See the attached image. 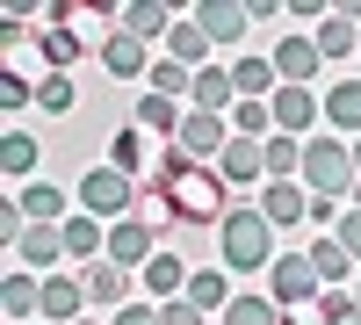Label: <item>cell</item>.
<instances>
[{
    "mask_svg": "<svg viewBox=\"0 0 361 325\" xmlns=\"http://www.w3.org/2000/svg\"><path fill=\"white\" fill-rule=\"evenodd\" d=\"M217 253L231 275H267L275 268V224L260 217V202H238V210L217 224Z\"/></svg>",
    "mask_w": 361,
    "mask_h": 325,
    "instance_id": "1",
    "label": "cell"
},
{
    "mask_svg": "<svg viewBox=\"0 0 361 325\" xmlns=\"http://www.w3.org/2000/svg\"><path fill=\"white\" fill-rule=\"evenodd\" d=\"M311 195H354V181H361V166H354V145H340L333 130H318V137H304V173H296Z\"/></svg>",
    "mask_w": 361,
    "mask_h": 325,
    "instance_id": "2",
    "label": "cell"
},
{
    "mask_svg": "<svg viewBox=\"0 0 361 325\" xmlns=\"http://www.w3.org/2000/svg\"><path fill=\"white\" fill-rule=\"evenodd\" d=\"M80 210H87V217H109V224H123V217L145 210V188L130 181L123 166H109V159H102V166H87V173H80Z\"/></svg>",
    "mask_w": 361,
    "mask_h": 325,
    "instance_id": "3",
    "label": "cell"
},
{
    "mask_svg": "<svg viewBox=\"0 0 361 325\" xmlns=\"http://www.w3.org/2000/svg\"><path fill=\"white\" fill-rule=\"evenodd\" d=\"M267 297H275L282 311H304L325 297V282L311 268V253H275V268H267Z\"/></svg>",
    "mask_w": 361,
    "mask_h": 325,
    "instance_id": "4",
    "label": "cell"
},
{
    "mask_svg": "<svg viewBox=\"0 0 361 325\" xmlns=\"http://www.w3.org/2000/svg\"><path fill=\"white\" fill-rule=\"evenodd\" d=\"M224 145H231V123H224V116L188 109V123H180V137H173V152L188 159V166H217V159H224Z\"/></svg>",
    "mask_w": 361,
    "mask_h": 325,
    "instance_id": "5",
    "label": "cell"
},
{
    "mask_svg": "<svg viewBox=\"0 0 361 325\" xmlns=\"http://www.w3.org/2000/svg\"><path fill=\"white\" fill-rule=\"evenodd\" d=\"M275 130L282 137H318L311 123H325V94H311V87H275Z\"/></svg>",
    "mask_w": 361,
    "mask_h": 325,
    "instance_id": "6",
    "label": "cell"
},
{
    "mask_svg": "<svg viewBox=\"0 0 361 325\" xmlns=\"http://www.w3.org/2000/svg\"><path fill=\"white\" fill-rule=\"evenodd\" d=\"M152 253H159V231L145 224V217H123V224H109V253H102V260H116V268H145Z\"/></svg>",
    "mask_w": 361,
    "mask_h": 325,
    "instance_id": "7",
    "label": "cell"
},
{
    "mask_svg": "<svg viewBox=\"0 0 361 325\" xmlns=\"http://www.w3.org/2000/svg\"><path fill=\"white\" fill-rule=\"evenodd\" d=\"M275 73H282V87H311V80L325 73V51L304 37V29H296V37L275 44Z\"/></svg>",
    "mask_w": 361,
    "mask_h": 325,
    "instance_id": "8",
    "label": "cell"
},
{
    "mask_svg": "<svg viewBox=\"0 0 361 325\" xmlns=\"http://www.w3.org/2000/svg\"><path fill=\"white\" fill-rule=\"evenodd\" d=\"M80 289H87V304L94 311H123V297H130V268H116V260H87V275H80Z\"/></svg>",
    "mask_w": 361,
    "mask_h": 325,
    "instance_id": "9",
    "label": "cell"
},
{
    "mask_svg": "<svg viewBox=\"0 0 361 325\" xmlns=\"http://www.w3.org/2000/svg\"><path fill=\"white\" fill-rule=\"evenodd\" d=\"M102 73L109 80H152V44H137L130 29H116L102 44Z\"/></svg>",
    "mask_w": 361,
    "mask_h": 325,
    "instance_id": "10",
    "label": "cell"
},
{
    "mask_svg": "<svg viewBox=\"0 0 361 325\" xmlns=\"http://www.w3.org/2000/svg\"><path fill=\"white\" fill-rule=\"evenodd\" d=\"M260 217L275 224V231L304 224V217H311V195H304V181H260Z\"/></svg>",
    "mask_w": 361,
    "mask_h": 325,
    "instance_id": "11",
    "label": "cell"
},
{
    "mask_svg": "<svg viewBox=\"0 0 361 325\" xmlns=\"http://www.w3.org/2000/svg\"><path fill=\"white\" fill-rule=\"evenodd\" d=\"M130 123H137L145 137H159V145H173V137H180V123H188V109H180V102H166V94H152V87H145V94H137V109H130Z\"/></svg>",
    "mask_w": 361,
    "mask_h": 325,
    "instance_id": "12",
    "label": "cell"
},
{
    "mask_svg": "<svg viewBox=\"0 0 361 325\" xmlns=\"http://www.w3.org/2000/svg\"><path fill=\"white\" fill-rule=\"evenodd\" d=\"M15 260H22L29 275H44V282H51V268L66 260V231H58V224H29V231H22V246H15Z\"/></svg>",
    "mask_w": 361,
    "mask_h": 325,
    "instance_id": "13",
    "label": "cell"
},
{
    "mask_svg": "<svg viewBox=\"0 0 361 325\" xmlns=\"http://www.w3.org/2000/svg\"><path fill=\"white\" fill-rule=\"evenodd\" d=\"M109 166H123L130 181L145 188V181H152V166H159V152H152V137H145L137 123H123V130H116V145H109Z\"/></svg>",
    "mask_w": 361,
    "mask_h": 325,
    "instance_id": "14",
    "label": "cell"
},
{
    "mask_svg": "<svg viewBox=\"0 0 361 325\" xmlns=\"http://www.w3.org/2000/svg\"><path fill=\"white\" fill-rule=\"evenodd\" d=\"M137 275H145V297H152V304H173V297H188V275H195V268H180V253L159 246Z\"/></svg>",
    "mask_w": 361,
    "mask_h": 325,
    "instance_id": "15",
    "label": "cell"
},
{
    "mask_svg": "<svg viewBox=\"0 0 361 325\" xmlns=\"http://www.w3.org/2000/svg\"><path fill=\"white\" fill-rule=\"evenodd\" d=\"M44 166V145H37V130H8V137H0V173H8V188H29V173H37Z\"/></svg>",
    "mask_w": 361,
    "mask_h": 325,
    "instance_id": "16",
    "label": "cell"
},
{
    "mask_svg": "<svg viewBox=\"0 0 361 325\" xmlns=\"http://www.w3.org/2000/svg\"><path fill=\"white\" fill-rule=\"evenodd\" d=\"M188 109H202V116H224V123H231V109H238L231 66H202V73H195V94H188Z\"/></svg>",
    "mask_w": 361,
    "mask_h": 325,
    "instance_id": "17",
    "label": "cell"
},
{
    "mask_svg": "<svg viewBox=\"0 0 361 325\" xmlns=\"http://www.w3.org/2000/svg\"><path fill=\"white\" fill-rule=\"evenodd\" d=\"M195 22H202V37H209V44H238V37L253 29L246 0H202V8H195Z\"/></svg>",
    "mask_w": 361,
    "mask_h": 325,
    "instance_id": "18",
    "label": "cell"
},
{
    "mask_svg": "<svg viewBox=\"0 0 361 325\" xmlns=\"http://www.w3.org/2000/svg\"><path fill=\"white\" fill-rule=\"evenodd\" d=\"M0 311H8L15 325H29V318H44V282L29 275V268H15L8 282H0Z\"/></svg>",
    "mask_w": 361,
    "mask_h": 325,
    "instance_id": "19",
    "label": "cell"
},
{
    "mask_svg": "<svg viewBox=\"0 0 361 325\" xmlns=\"http://www.w3.org/2000/svg\"><path fill=\"white\" fill-rule=\"evenodd\" d=\"M87 318V289L73 275H51L44 282V325H80Z\"/></svg>",
    "mask_w": 361,
    "mask_h": 325,
    "instance_id": "20",
    "label": "cell"
},
{
    "mask_svg": "<svg viewBox=\"0 0 361 325\" xmlns=\"http://www.w3.org/2000/svg\"><path fill=\"white\" fill-rule=\"evenodd\" d=\"M123 29H130L137 44H166V37H173V8H166V0H130V8H123Z\"/></svg>",
    "mask_w": 361,
    "mask_h": 325,
    "instance_id": "21",
    "label": "cell"
},
{
    "mask_svg": "<svg viewBox=\"0 0 361 325\" xmlns=\"http://www.w3.org/2000/svg\"><path fill=\"white\" fill-rule=\"evenodd\" d=\"M325 123L347 130V137H361V80H354V73L325 87Z\"/></svg>",
    "mask_w": 361,
    "mask_h": 325,
    "instance_id": "22",
    "label": "cell"
},
{
    "mask_svg": "<svg viewBox=\"0 0 361 325\" xmlns=\"http://www.w3.org/2000/svg\"><path fill=\"white\" fill-rule=\"evenodd\" d=\"M231 87H238V102H275L282 73H275V58H238V66H231Z\"/></svg>",
    "mask_w": 361,
    "mask_h": 325,
    "instance_id": "23",
    "label": "cell"
},
{
    "mask_svg": "<svg viewBox=\"0 0 361 325\" xmlns=\"http://www.w3.org/2000/svg\"><path fill=\"white\" fill-rule=\"evenodd\" d=\"M231 297H238V289H231L224 268H195V275H188V304H195V311L217 318V311H231Z\"/></svg>",
    "mask_w": 361,
    "mask_h": 325,
    "instance_id": "24",
    "label": "cell"
},
{
    "mask_svg": "<svg viewBox=\"0 0 361 325\" xmlns=\"http://www.w3.org/2000/svg\"><path fill=\"white\" fill-rule=\"evenodd\" d=\"M217 173H224V181H267V152H260L253 137H231L224 159H217Z\"/></svg>",
    "mask_w": 361,
    "mask_h": 325,
    "instance_id": "25",
    "label": "cell"
},
{
    "mask_svg": "<svg viewBox=\"0 0 361 325\" xmlns=\"http://www.w3.org/2000/svg\"><path fill=\"white\" fill-rule=\"evenodd\" d=\"M209 51H217V44L202 37V22H195V15H188V22H173V37H166V58H173V66L202 73V58H209Z\"/></svg>",
    "mask_w": 361,
    "mask_h": 325,
    "instance_id": "26",
    "label": "cell"
},
{
    "mask_svg": "<svg viewBox=\"0 0 361 325\" xmlns=\"http://www.w3.org/2000/svg\"><path fill=\"white\" fill-rule=\"evenodd\" d=\"M58 231H66V253H73V260H102V253H109V231H102V217H87V210H80V217H66Z\"/></svg>",
    "mask_w": 361,
    "mask_h": 325,
    "instance_id": "27",
    "label": "cell"
},
{
    "mask_svg": "<svg viewBox=\"0 0 361 325\" xmlns=\"http://www.w3.org/2000/svg\"><path fill=\"white\" fill-rule=\"evenodd\" d=\"M15 202H22V217H29V224H66V195H58L51 181H29V188H15Z\"/></svg>",
    "mask_w": 361,
    "mask_h": 325,
    "instance_id": "28",
    "label": "cell"
},
{
    "mask_svg": "<svg viewBox=\"0 0 361 325\" xmlns=\"http://www.w3.org/2000/svg\"><path fill=\"white\" fill-rule=\"evenodd\" d=\"M260 152H267V181H296V173H304V137H282L275 130Z\"/></svg>",
    "mask_w": 361,
    "mask_h": 325,
    "instance_id": "29",
    "label": "cell"
},
{
    "mask_svg": "<svg viewBox=\"0 0 361 325\" xmlns=\"http://www.w3.org/2000/svg\"><path fill=\"white\" fill-rule=\"evenodd\" d=\"M311 268H318V282H325V289H340V282H347V268H354V253H347L340 239H311Z\"/></svg>",
    "mask_w": 361,
    "mask_h": 325,
    "instance_id": "30",
    "label": "cell"
},
{
    "mask_svg": "<svg viewBox=\"0 0 361 325\" xmlns=\"http://www.w3.org/2000/svg\"><path fill=\"white\" fill-rule=\"evenodd\" d=\"M152 94L188 102V94H195V73H188V66H173V58H152Z\"/></svg>",
    "mask_w": 361,
    "mask_h": 325,
    "instance_id": "31",
    "label": "cell"
},
{
    "mask_svg": "<svg viewBox=\"0 0 361 325\" xmlns=\"http://www.w3.org/2000/svg\"><path fill=\"white\" fill-rule=\"evenodd\" d=\"M224 325H282V304L275 297H231Z\"/></svg>",
    "mask_w": 361,
    "mask_h": 325,
    "instance_id": "32",
    "label": "cell"
},
{
    "mask_svg": "<svg viewBox=\"0 0 361 325\" xmlns=\"http://www.w3.org/2000/svg\"><path fill=\"white\" fill-rule=\"evenodd\" d=\"M37 109H44V116H66V109H73V73H44V80H37Z\"/></svg>",
    "mask_w": 361,
    "mask_h": 325,
    "instance_id": "33",
    "label": "cell"
},
{
    "mask_svg": "<svg viewBox=\"0 0 361 325\" xmlns=\"http://www.w3.org/2000/svg\"><path fill=\"white\" fill-rule=\"evenodd\" d=\"M318 311H325V325H361V297H347V289H325Z\"/></svg>",
    "mask_w": 361,
    "mask_h": 325,
    "instance_id": "34",
    "label": "cell"
},
{
    "mask_svg": "<svg viewBox=\"0 0 361 325\" xmlns=\"http://www.w3.org/2000/svg\"><path fill=\"white\" fill-rule=\"evenodd\" d=\"M29 102H37V87H29V80H22V73L8 66V73H0V109H8V116H22Z\"/></svg>",
    "mask_w": 361,
    "mask_h": 325,
    "instance_id": "35",
    "label": "cell"
},
{
    "mask_svg": "<svg viewBox=\"0 0 361 325\" xmlns=\"http://www.w3.org/2000/svg\"><path fill=\"white\" fill-rule=\"evenodd\" d=\"M209 311H195L188 297H173V304H159V325H202Z\"/></svg>",
    "mask_w": 361,
    "mask_h": 325,
    "instance_id": "36",
    "label": "cell"
},
{
    "mask_svg": "<svg viewBox=\"0 0 361 325\" xmlns=\"http://www.w3.org/2000/svg\"><path fill=\"white\" fill-rule=\"evenodd\" d=\"M340 217H347V210H340L333 195H311V224H325V231H340Z\"/></svg>",
    "mask_w": 361,
    "mask_h": 325,
    "instance_id": "37",
    "label": "cell"
},
{
    "mask_svg": "<svg viewBox=\"0 0 361 325\" xmlns=\"http://www.w3.org/2000/svg\"><path fill=\"white\" fill-rule=\"evenodd\" d=\"M109 325H159V304H123Z\"/></svg>",
    "mask_w": 361,
    "mask_h": 325,
    "instance_id": "38",
    "label": "cell"
},
{
    "mask_svg": "<svg viewBox=\"0 0 361 325\" xmlns=\"http://www.w3.org/2000/svg\"><path fill=\"white\" fill-rule=\"evenodd\" d=\"M333 239H340V246L361 260V210H347V217H340V231H333Z\"/></svg>",
    "mask_w": 361,
    "mask_h": 325,
    "instance_id": "39",
    "label": "cell"
},
{
    "mask_svg": "<svg viewBox=\"0 0 361 325\" xmlns=\"http://www.w3.org/2000/svg\"><path fill=\"white\" fill-rule=\"evenodd\" d=\"M282 325H325V311H318V304H304V311H282Z\"/></svg>",
    "mask_w": 361,
    "mask_h": 325,
    "instance_id": "40",
    "label": "cell"
},
{
    "mask_svg": "<svg viewBox=\"0 0 361 325\" xmlns=\"http://www.w3.org/2000/svg\"><path fill=\"white\" fill-rule=\"evenodd\" d=\"M354 166H361V137H354Z\"/></svg>",
    "mask_w": 361,
    "mask_h": 325,
    "instance_id": "41",
    "label": "cell"
},
{
    "mask_svg": "<svg viewBox=\"0 0 361 325\" xmlns=\"http://www.w3.org/2000/svg\"><path fill=\"white\" fill-rule=\"evenodd\" d=\"M80 325H102V318H80Z\"/></svg>",
    "mask_w": 361,
    "mask_h": 325,
    "instance_id": "42",
    "label": "cell"
},
{
    "mask_svg": "<svg viewBox=\"0 0 361 325\" xmlns=\"http://www.w3.org/2000/svg\"><path fill=\"white\" fill-rule=\"evenodd\" d=\"M354 297H361V289H354Z\"/></svg>",
    "mask_w": 361,
    "mask_h": 325,
    "instance_id": "43",
    "label": "cell"
},
{
    "mask_svg": "<svg viewBox=\"0 0 361 325\" xmlns=\"http://www.w3.org/2000/svg\"><path fill=\"white\" fill-rule=\"evenodd\" d=\"M37 325H44V318H37Z\"/></svg>",
    "mask_w": 361,
    "mask_h": 325,
    "instance_id": "44",
    "label": "cell"
}]
</instances>
